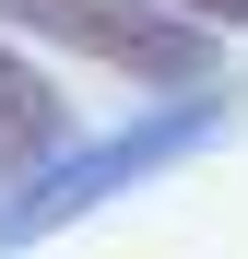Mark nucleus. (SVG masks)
Returning <instances> with one entry per match:
<instances>
[{
    "mask_svg": "<svg viewBox=\"0 0 248 259\" xmlns=\"http://www.w3.org/2000/svg\"><path fill=\"white\" fill-rule=\"evenodd\" d=\"M201 142H225V106H165V118H142V130H118V142L48 165V177H24V200H0V259L36 247V236H59V224H83L107 189H130V177H154V165H178V153H201Z\"/></svg>",
    "mask_w": 248,
    "mask_h": 259,
    "instance_id": "nucleus-1",
    "label": "nucleus"
},
{
    "mask_svg": "<svg viewBox=\"0 0 248 259\" xmlns=\"http://www.w3.org/2000/svg\"><path fill=\"white\" fill-rule=\"evenodd\" d=\"M0 24L48 35V48H83V59H107L130 82H165V95L213 71V24L165 12V0H0Z\"/></svg>",
    "mask_w": 248,
    "mask_h": 259,
    "instance_id": "nucleus-2",
    "label": "nucleus"
},
{
    "mask_svg": "<svg viewBox=\"0 0 248 259\" xmlns=\"http://www.w3.org/2000/svg\"><path fill=\"white\" fill-rule=\"evenodd\" d=\"M59 142H71V95H59L36 59H12V48H0V189H12V177H36Z\"/></svg>",
    "mask_w": 248,
    "mask_h": 259,
    "instance_id": "nucleus-3",
    "label": "nucleus"
},
{
    "mask_svg": "<svg viewBox=\"0 0 248 259\" xmlns=\"http://www.w3.org/2000/svg\"><path fill=\"white\" fill-rule=\"evenodd\" d=\"M165 12H189V24H225V35H248V0H165Z\"/></svg>",
    "mask_w": 248,
    "mask_h": 259,
    "instance_id": "nucleus-4",
    "label": "nucleus"
}]
</instances>
